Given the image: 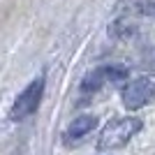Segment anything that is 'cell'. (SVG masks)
Segmentation results:
<instances>
[{
    "mask_svg": "<svg viewBox=\"0 0 155 155\" xmlns=\"http://www.w3.org/2000/svg\"><path fill=\"white\" fill-rule=\"evenodd\" d=\"M141 130V120L134 116H123V118H114L104 125V130L100 132L97 139V148L100 150H116L123 148L125 143L132 139Z\"/></svg>",
    "mask_w": 155,
    "mask_h": 155,
    "instance_id": "obj_1",
    "label": "cell"
},
{
    "mask_svg": "<svg viewBox=\"0 0 155 155\" xmlns=\"http://www.w3.org/2000/svg\"><path fill=\"white\" fill-rule=\"evenodd\" d=\"M44 86H46V79L42 74L37 79H32L19 93V97L14 100L12 109H9V118L12 120H26L28 116H32L39 109V102H42V95H44Z\"/></svg>",
    "mask_w": 155,
    "mask_h": 155,
    "instance_id": "obj_2",
    "label": "cell"
},
{
    "mask_svg": "<svg viewBox=\"0 0 155 155\" xmlns=\"http://www.w3.org/2000/svg\"><path fill=\"white\" fill-rule=\"evenodd\" d=\"M153 95H155V81L148 79V77H139V79H132L123 88L120 100H123L125 109L137 111V109H141V107H146L153 100Z\"/></svg>",
    "mask_w": 155,
    "mask_h": 155,
    "instance_id": "obj_3",
    "label": "cell"
},
{
    "mask_svg": "<svg viewBox=\"0 0 155 155\" xmlns=\"http://www.w3.org/2000/svg\"><path fill=\"white\" fill-rule=\"evenodd\" d=\"M127 70L125 67H114V65H104V67H97V70L88 72L81 81V93L91 95V93H97L104 84L109 81H118V79H125Z\"/></svg>",
    "mask_w": 155,
    "mask_h": 155,
    "instance_id": "obj_4",
    "label": "cell"
},
{
    "mask_svg": "<svg viewBox=\"0 0 155 155\" xmlns=\"http://www.w3.org/2000/svg\"><path fill=\"white\" fill-rule=\"evenodd\" d=\"M97 125V118L91 116V114H84V116L74 118L70 125H67V130H65V141H79V139H84L88 132H93Z\"/></svg>",
    "mask_w": 155,
    "mask_h": 155,
    "instance_id": "obj_5",
    "label": "cell"
}]
</instances>
